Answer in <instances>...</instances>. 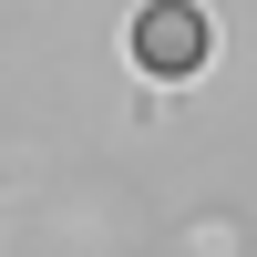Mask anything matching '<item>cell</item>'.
<instances>
[]
</instances>
